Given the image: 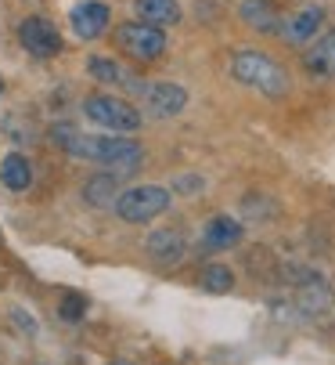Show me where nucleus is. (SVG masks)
<instances>
[{"instance_id":"nucleus-4","label":"nucleus","mask_w":335,"mask_h":365,"mask_svg":"<svg viewBox=\"0 0 335 365\" xmlns=\"http://www.w3.org/2000/svg\"><path fill=\"white\" fill-rule=\"evenodd\" d=\"M166 206H170V192L159 188V185H141V188L119 192L116 214H119L127 225H148V221H155L159 214H166Z\"/></svg>"},{"instance_id":"nucleus-17","label":"nucleus","mask_w":335,"mask_h":365,"mask_svg":"<svg viewBox=\"0 0 335 365\" xmlns=\"http://www.w3.org/2000/svg\"><path fill=\"white\" fill-rule=\"evenodd\" d=\"M202 289L206 293H231V286H235V272L231 268H223V264H209V268H202Z\"/></svg>"},{"instance_id":"nucleus-20","label":"nucleus","mask_w":335,"mask_h":365,"mask_svg":"<svg viewBox=\"0 0 335 365\" xmlns=\"http://www.w3.org/2000/svg\"><path fill=\"white\" fill-rule=\"evenodd\" d=\"M174 192H202V178H177L174 181Z\"/></svg>"},{"instance_id":"nucleus-3","label":"nucleus","mask_w":335,"mask_h":365,"mask_svg":"<svg viewBox=\"0 0 335 365\" xmlns=\"http://www.w3.org/2000/svg\"><path fill=\"white\" fill-rule=\"evenodd\" d=\"M83 113L112 134H134L141 127V109L123 98H112V94H90L83 101Z\"/></svg>"},{"instance_id":"nucleus-6","label":"nucleus","mask_w":335,"mask_h":365,"mask_svg":"<svg viewBox=\"0 0 335 365\" xmlns=\"http://www.w3.org/2000/svg\"><path fill=\"white\" fill-rule=\"evenodd\" d=\"M127 87L144 101V109H148L151 116H159V120H170V116L184 113V106H188V91H184L181 83H137V80L130 76Z\"/></svg>"},{"instance_id":"nucleus-10","label":"nucleus","mask_w":335,"mask_h":365,"mask_svg":"<svg viewBox=\"0 0 335 365\" xmlns=\"http://www.w3.org/2000/svg\"><path fill=\"white\" fill-rule=\"evenodd\" d=\"M321 22H324V11H321L317 4H310V8L296 11L292 19H285L282 29H277V36H282L285 43H307V40L321 29Z\"/></svg>"},{"instance_id":"nucleus-2","label":"nucleus","mask_w":335,"mask_h":365,"mask_svg":"<svg viewBox=\"0 0 335 365\" xmlns=\"http://www.w3.org/2000/svg\"><path fill=\"white\" fill-rule=\"evenodd\" d=\"M231 73H235L238 83H245V87H252L260 94H270V98H282L289 91V73L277 66L274 58H267L263 51H252V47L235 51Z\"/></svg>"},{"instance_id":"nucleus-7","label":"nucleus","mask_w":335,"mask_h":365,"mask_svg":"<svg viewBox=\"0 0 335 365\" xmlns=\"http://www.w3.org/2000/svg\"><path fill=\"white\" fill-rule=\"evenodd\" d=\"M18 43L29 51V55H36V58H54L62 51V33H58L54 22L33 15V19H26L18 26Z\"/></svg>"},{"instance_id":"nucleus-11","label":"nucleus","mask_w":335,"mask_h":365,"mask_svg":"<svg viewBox=\"0 0 335 365\" xmlns=\"http://www.w3.org/2000/svg\"><path fill=\"white\" fill-rule=\"evenodd\" d=\"M242 235H245V228L235 217H213L206 225V232H202V242L209 250H231V246L242 242Z\"/></svg>"},{"instance_id":"nucleus-13","label":"nucleus","mask_w":335,"mask_h":365,"mask_svg":"<svg viewBox=\"0 0 335 365\" xmlns=\"http://www.w3.org/2000/svg\"><path fill=\"white\" fill-rule=\"evenodd\" d=\"M134 11H137L141 22H151V26L181 22V4L177 0H134Z\"/></svg>"},{"instance_id":"nucleus-18","label":"nucleus","mask_w":335,"mask_h":365,"mask_svg":"<svg viewBox=\"0 0 335 365\" xmlns=\"http://www.w3.org/2000/svg\"><path fill=\"white\" fill-rule=\"evenodd\" d=\"M87 69H90V76H94V80H101V83H123V87H127V80H130L116 62H108V58H90V62H87Z\"/></svg>"},{"instance_id":"nucleus-21","label":"nucleus","mask_w":335,"mask_h":365,"mask_svg":"<svg viewBox=\"0 0 335 365\" xmlns=\"http://www.w3.org/2000/svg\"><path fill=\"white\" fill-rule=\"evenodd\" d=\"M116 365H123V361H116Z\"/></svg>"},{"instance_id":"nucleus-16","label":"nucleus","mask_w":335,"mask_h":365,"mask_svg":"<svg viewBox=\"0 0 335 365\" xmlns=\"http://www.w3.org/2000/svg\"><path fill=\"white\" fill-rule=\"evenodd\" d=\"M116 185H119V178H116V174H97V178H90V181H87L83 199H87L90 206H116V199H108V195H119V192H116Z\"/></svg>"},{"instance_id":"nucleus-14","label":"nucleus","mask_w":335,"mask_h":365,"mask_svg":"<svg viewBox=\"0 0 335 365\" xmlns=\"http://www.w3.org/2000/svg\"><path fill=\"white\" fill-rule=\"evenodd\" d=\"M0 181H4V188H11V192H26L33 185V163L18 152L4 155V160H0Z\"/></svg>"},{"instance_id":"nucleus-1","label":"nucleus","mask_w":335,"mask_h":365,"mask_svg":"<svg viewBox=\"0 0 335 365\" xmlns=\"http://www.w3.org/2000/svg\"><path fill=\"white\" fill-rule=\"evenodd\" d=\"M50 138H54V145H62L69 155L101 163V167H108V174H116V178H130L144 163V148L137 141H130V138H119V134H112V138H87L76 127L62 123V127L50 130Z\"/></svg>"},{"instance_id":"nucleus-9","label":"nucleus","mask_w":335,"mask_h":365,"mask_svg":"<svg viewBox=\"0 0 335 365\" xmlns=\"http://www.w3.org/2000/svg\"><path fill=\"white\" fill-rule=\"evenodd\" d=\"M148 253H151L155 264L174 268V264H181V260H184L188 242H184V235H181V232H174V228H159V232H151V235H148Z\"/></svg>"},{"instance_id":"nucleus-12","label":"nucleus","mask_w":335,"mask_h":365,"mask_svg":"<svg viewBox=\"0 0 335 365\" xmlns=\"http://www.w3.org/2000/svg\"><path fill=\"white\" fill-rule=\"evenodd\" d=\"M303 66H307V73H314V76H335V33H324V36L307 51Z\"/></svg>"},{"instance_id":"nucleus-19","label":"nucleus","mask_w":335,"mask_h":365,"mask_svg":"<svg viewBox=\"0 0 335 365\" xmlns=\"http://www.w3.org/2000/svg\"><path fill=\"white\" fill-rule=\"evenodd\" d=\"M58 311H62V319H65V322H80V319H83V311H87V300H83L80 293H62Z\"/></svg>"},{"instance_id":"nucleus-8","label":"nucleus","mask_w":335,"mask_h":365,"mask_svg":"<svg viewBox=\"0 0 335 365\" xmlns=\"http://www.w3.org/2000/svg\"><path fill=\"white\" fill-rule=\"evenodd\" d=\"M69 22H73V33L80 40H97L108 29L112 15H108V8L101 4V0H80V4L69 11Z\"/></svg>"},{"instance_id":"nucleus-15","label":"nucleus","mask_w":335,"mask_h":365,"mask_svg":"<svg viewBox=\"0 0 335 365\" xmlns=\"http://www.w3.org/2000/svg\"><path fill=\"white\" fill-rule=\"evenodd\" d=\"M242 19H245V26H252L260 33H277V29H282V19H277V11L267 4V0H245V4H242Z\"/></svg>"},{"instance_id":"nucleus-5","label":"nucleus","mask_w":335,"mask_h":365,"mask_svg":"<svg viewBox=\"0 0 335 365\" xmlns=\"http://www.w3.org/2000/svg\"><path fill=\"white\" fill-rule=\"evenodd\" d=\"M116 40H119V47L127 51L134 62H155V58H162V51H166L162 26H151V22H141V19L119 26Z\"/></svg>"}]
</instances>
